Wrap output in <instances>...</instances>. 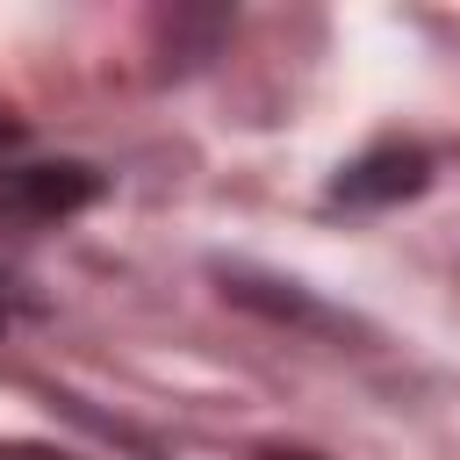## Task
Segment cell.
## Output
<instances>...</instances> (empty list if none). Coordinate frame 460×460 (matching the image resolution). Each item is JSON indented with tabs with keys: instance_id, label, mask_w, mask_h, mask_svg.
Wrapping results in <instances>:
<instances>
[{
	"instance_id": "1",
	"label": "cell",
	"mask_w": 460,
	"mask_h": 460,
	"mask_svg": "<svg viewBox=\"0 0 460 460\" xmlns=\"http://www.w3.org/2000/svg\"><path fill=\"white\" fill-rule=\"evenodd\" d=\"M101 194V180L86 172V165H22V172H7L0 180V223H58V216H72V208H86Z\"/></svg>"
},
{
	"instance_id": "2",
	"label": "cell",
	"mask_w": 460,
	"mask_h": 460,
	"mask_svg": "<svg viewBox=\"0 0 460 460\" xmlns=\"http://www.w3.org/2000/svg\"><path fill=\"white\" fill-rule=\"evenodd\" d=\"M424 172H431L424 151L388 144V151H374V158H359V165L338 172V201H402V194L424 187Z\"/></svg>"
},
{
	"instance_id": "3",
	"label": "cell",
	"mask_w": 460,
	"mask_h": 460,
	"mask_svg": "<svg viewBox=\"0 0 460 460\" xmlns=\"http://www.w3.org/2000/svg\"><path fill=\"white\" fill-rule=\"evenodd\" d=\"M0 460H79L65 446H0Z\"/></svg>"
},
{
	"instance_id": "4",
	"label": "cell",
	"mask_w": 460,
	"mask_h": 460,
	"mask_svg": "<svg viewBox=\"0 0 460 460\" xmlns=\"http://www.w3.org/2000/svg\"><path fill=\"white\" fill-rule=\"evenodd\" d=\"M14 137H22V129H14V122H0V151H7V144H14Z\"/></svg>"
},
{
	"instance_id": "5",
	"label": "cell",
	"mask_w": 460,
	"mask_h": 460,
	"mask_svg": "<svg viewBox=\"0 0 460 460\" xmlns=\"http://www.w3.org/2000/svg\"><path fill=\"white\" fill-rule=\"evenodd\" d=\"M259 460H316V453H259Z\"/></svg>"
}]
</instances>
